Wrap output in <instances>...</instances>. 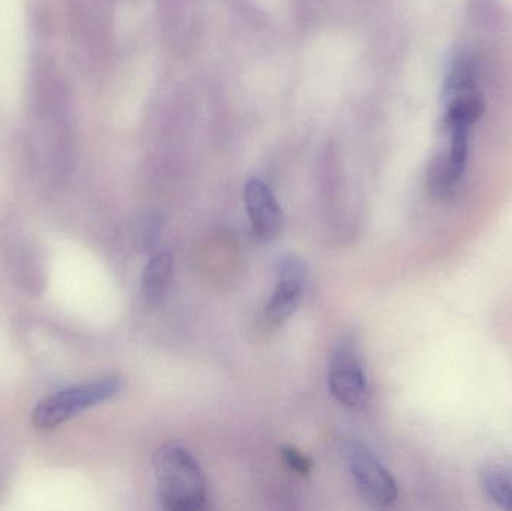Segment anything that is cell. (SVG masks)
<instances>
[{
    "mask_svg": "<svg viewBox=\"0 0 512 511\" xmlns=\"http://www.w3.org/2000/svg\"><path fill=\"white\" fill-rule=\"evenodd\" d=\"M159 501L170 511H197L206 507L207 485L197 459L179 444H167L156 453Z\"/></svg>",
    "mask_w": 512,
    "mask_h": 511,
    "instance_id": "6da1fadb",
    "label": "cell"
},
{
    "mask_svg": "<svg viewBox=\"0 0 512 511\" xmlns=\"http://www.w3.org/2000/svg\"><path fill=\"white\" fill-rule=\"evenodd\" d=\"M122 387L119 377H107L60 390L36 405L32 413L33 426L41 431L59 428L89 408L110 401L119 395Z\"/></svg>",
    "mask_w": 512,
    "mask_h": 511,
    "instance_id": "7a4b0ae2",
    "label": "cell"
},
{
    "mask_svg": "<svg viewBox=\"0 0 512 511\" xmlns=\"http://www.w3.org/2000/svg\"><path fill=\"white\" fill-rule=\"evenodd\" d=\"M328 387L333 398L349 410H360L367 404L369 384L354 339H342L333 351Z\"/></svg>",
    "mask_w": 512,
    "mask_h": 511,
    "instance_id": "3957f363",
    "label": "cell"
},
{
    "mask_svg": "<svg viewBox=\"0 0 512 511\" xmlns=\"http://www.w3.org/2000/svg\"><path fill=\"white\" fill-rule=\"evenodd\" d=\"M348 464L361 497L375 507H388L399 497L396 480L363 444H351Z\"/></svg>",
    "mask_w": 512,
    "mask_h": 511,
    "instance_id": "277c9868",
    "label": "cell"
},
{
    "mask_svg": "<svg viewBox=\"0 0 512 511\" xmlns=\"http://www.w3.org/2000/svg\"><path fill=\"white\" fill-rule=\"evenodd\" d=\"M306 279V264L297 255L289 254L280 260L276 287L265 308V314L270 323L282 324L297 311L303 297Z\"/></svg>",
    "mask_w": 512,
    "mask_h": 511,
    "instance_id": "5b68a950",
    "label": "cell"
},
{
    "mask_svg": "<svg viewBox=\"0 0 512 511\" xmlns=\"http://www.w3.org/2000/svg\"><path fill=\"white\" fill-rule=\"evenodd\" d=\"M245 204L255 236L264 242L276 239L283 225L282 207L262 180H249L245 188Z\"/></svg>",
    "mask_w": 512,
    "mask_h": 511,
    "instance_id": "8992f818",
    "label": "cell"
},
{
    "mask_svg": "<svg viewBox=\"0 0 512 511\" xmlns=\"http://www.w3.org/2000/svg\"><path fill=\"white\" fill-rule=\"evenodd\" d=\"M11 270L15 282L30 296H39L45 287L44 264L33 246L20 245L11 255Z\"/></svg>",
    "mask_w": 512,
    "mask_h": 511,
    "instance_id": "52a82bcc",
    "label": "cell"
},
{
    "mask_svg": "<svg viewBox=\"0 0 512 511\" xmlns=\"http://www.w3.org/2000/svg\"><path fill=\"white\" fill-rule=\"evenodd\" d=\"M173 270V254L167 249L150 257L143 273V294L149 305L158 306L164 302L173 279Z\"/></svg>",
    "mask_w": 512,
    "mask_h": 511,
    "instance_id": "ba28073f",
    "label": "cell"
},
{
    "mask_svg": "<svg viewBox=\"0 0 512 511\" xmlns=\"http://www.w3.org/2000/svg\"><path fill=\"white\" fill-rule=\"evenodd\" d=\"M484 110H486V104L480 93L466 92L457 95L445 114V126L448 131L454 128L471 129L472 125L483 116Z\"/></svg>",
    "mask_w": 512,
    "mask_h": 511,
    "instance_id": "9c48e42d",
    "label": "cell"
},
{
    "mask_svg": "<svg viewBox=\"0 0 512 511\" xmlns=\"http://www.w3.org/2000/svg\"><path fill=\"white\" fill-rule=\"evenodd\" d=\"M475 62L469 56H462L453 63L450 77L447 81V92L451 95H462L471 89L475 83Z\"/></svg>",
    "mask_w": 512,
    "mask_h": 511,
    "instance_id": "30bf717a",
    "label": "cell"
},
{
    "mask_svg": "<svg viewBox=\"0 0 512 511\" xmlns=\"http://www.w3.org/2000/svg\"><path fill=\"white\" fill-rule=\"evenodd\" d=\"M484 491L493 503L505 510H512V483L495 471H486L481 477Z\"/></svg>",
    "mask_w": 512,
    "mask_h": 511,
    "instance_id": "8fae6325",
    "label": "cell"
},
{
    "mask_svg": "<svg viewBox=\"0 0 512 511\" xmlns=\"http://www.w3.org/2000/svg\"><path fill=\"white\" fill-rule=\"evenodd\" d=\"M282 458L283 461L286 462V465H288L292 471H295V473L301 474V476L309 474L312 464H310L309 459L301 455L298 450L292 449V447H285V449H282Z\"/></svg>",
    "mask_w": 512,
    "mask_h": 511,
    "instance_id": "7c38bea8",
    "label": "cell"
}]
</instances>
